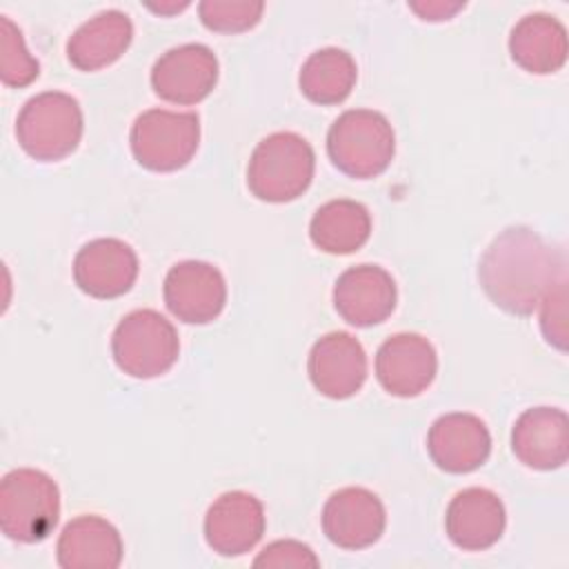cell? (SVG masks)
<instances>
[{
  "label": "cell",
  "instance_id": "5b68a950",
  "mask_svg": "<svg viewBox=\"0 0 569 569\" xmlns=\"http://www.w3.org/2000/svg\"><path fill=\"white\" fill-rule=\"evenodd\" d=\"M82 109L64 91H44L24 102L16 120V138L27 156L56 162L71 156L82 138Z\"/></svg>",
  "mask_w": 569,
  "mask_h": 569
},
{
  "label": "cell",
  "instance_id": "8992f818",
  "mask_svg": "<svg viewBox=\"0 0 569 569\" xmlns=\"http://www.w3.org/2000/svg\"><path fill=\"white\" fill-rule=\"evenodd\" d=\"M111 353L127 376L156 378L178 360V331L156 309H136L118 322L111 336Z\"/></svg>",
  "mask_w": 569,
  "mask_h": 569
},
{
  "label": "cell",
  "instance_id": "52a82bcc",
  "mask_svg": "<svg viewBox=\"0 0 569 569\" xmlns=\"http://www.w3.org/2000/svg\"><path fill=\"white\" fill-rule=\"evenodd\" d=\"M131 151L149 171H178L196 156L200 144V118L193 111L149 109L131 127Z\"/></svg>",
  "mask_w": 569,
  "mask_h": 569
},
{
  "label": "cell",
  "instance_id": "5bb4252c",
  "mask_svg": "<svg viewBox=\"0 0 569 569\" xmlns=\"http://www.w3.org/2000/svg\"><path fill=\"white\" fill-rule=\"evenodd\" d=\"M264 533V507L247 491H227L213 500L204 516V540L220 556L251 551Z\"/></svg>",
  "mask_w": 569,
  "mask_h": 569
},
{
  "label": "cell",
  "instance_id": "7c38bea8",
  "mask_svg": "<svg viewBox=\"0 0 569 569\" xmlns=\"http://www.w3.org/2000/svg\"><path fill=\"white\" fill-rule=\"evenodd\" d=\"M307 371L322 396L345 400L358 393L367 380V353L351 333L331 331L313 342Z\"/></svg>",
  "mask_w": 569,
  "mask_h": 569
},
{
  "label": "cell",
  "instance_id": "8fae6325",
  "mask_svg": "<svg viewBox=\"0 0 569 569\" xmlns=\"http://www.w3.org/2000/svg\"><path fill=\"white\" fill-rule=\"evenodd\" d=\"M438 356L420 333H396L376 353V378L385 391L398 398L420 396L436 378Z\"/></svg>",
  "mask_w": 569,
  "mask_h": 569
},
{
  "label": "cell",
  "instance_id": "4fadbf2b",
  "mask_svg": "<svg viewBox=\"0 0 569 569\" xmlns=\"http://www.w3.org/2000/svg\"><path fill=\"white\" fill-rule=\"evenodd\" d=\"M396 282L378 264L349 267L333 284V307L353 327L380 325L396 309Z\"/></svg>",
  "mask_w": 569,
  "mask_h": 569
},
{
  "label": "cell",
  "instance_id": "30bf717a",
  "mask_svg": "<svg viewBox=\"0 0 569 569\" xmlns=\"http://www.w3.org/2000/svg\"><path fill=\"white\" fill-rule=\"evenodd\" d=\"M387 525L380 498L365 487H345L322 507V531L340 549H365L378 542Z\"/></svg>",
  "mask_w": 569,
  "mask_h": 569
},
{
  "label": "cell",
  "instance_id": "7402d4cb",
  "mask_svg": "<svg viewBox=\"0 0 569 569\" xmlns=\"http://www.w3.org/2000/svg\"><path fill=\"white\" fill-rule=\"evenodd\" d=\"M371 233V216L362 202L329 200L311 218L309 238L327 253L347 256L358 251Z\"/></svg>",
  "mask_w": 569,
  "mask_h": 569
},
{
  "label": "cell",
  "instance_id": "e0dca14e",
  "mask_svg": "<svg viewBox=\"0 0 569 569\" xmlns=\"http://www.w3.org/2000/svg\"><path fill=\"white\" fill-rule=\"evenodd\" d=\"M507 525L502 500L485 489L469 487L458 491L445 513V531L449 540L465 551H482L493 547Z\"/></svg>",
  "mask_w": 569,
  "mask_h": 569
},
{
  "label": "cell",
  "instance_id": "ba28073f",
  "mask_svg": "<svg viewBox=\"0 0 569 569\" xmlns=\"http://www.w3.org/2000/svg\"><path fill=\"white\" fill-rule=\"evenodd\" d=\"M218 82V58L200 42L164 51L151 69V87L158 98L173 104H198Z\"/></svg>",
  "mask_w": 569,
  "mask_h": 569
},
{
  "label": "cell",
  "instance_id": "44dd1931",
  "mask_svg": "<svg viewBox=\"0 0 569 569\" xmlns=\"http://www.w3.org/2000/svg\"><path fill=\"white\" fill-rule=\"evenodd\" d=\"M509 53L529 73H553L567 60V29L549 13H529L511 29Z\"/></svg>",
  "mask_w": 569,
  "mask_h": 569
},
{
  "label": "cell",
  "instance_id": "277c9868",
  "mask_svg": "<svg viewBox=\"0 0 569 569\" xmlns=\"http://www.w3.org/2000/svg\"><path fill=\"white\" fill-rule=\"evenodd\" d=\"M327 153L342 173L358 180L376 178L396 153V136L380 111L349 109L329 127Z\"/></svg>",
  "mask_w": 569,
  "mask_h": 569
},
{
  "label": "cell",
  "instance_id": "d6986e66",
  "mask_svg": "<svg viewBox=\"0 0 569 569\" xmlns=\"http://www.w3.org/2000/svg\"><path fill=\"white\" fill-rule=\"evenodd\" d=\"M56 556L64 569H116L122 562V538L109 520L78 516L64 525Z\"/></svg>",
  "mask_w": 569,
  "mask_h": 569
},
{
  "label": "cell",
  "instance_id": "ac0fdd59",
  "mask_svg": "<svg viewBox=\"0 0 569 569\" xmlns=\"http://www.w3.org/2000/svg\"><path fill=\"white\" fill-rule=\"evenodd\" d=\"M516 458L540 471L558 469L569 456V418L556 407H533L518 416L511 429Z\"/></svg>",
  "mask_w": 569,
  "mask_h": 569
},
{
  "label": "cell",
  "instance_id": "3957f363",
  "mask_svg": "<svg viewBox=\"0 0 569 569\" xmlns=\"http://www.w3.org/2000/svg\"><path fill=\"white\" fill-rule=\"evenodd\" d=\"M60 491L51 476L20 467L0 485V529L7 538L33 545L44 540L58 525Z\"/></svg>",
  "mask_w": 569,
  "mask_h": 569
},
{
  "label": "cell",
  "instance_id": "4316f807",
  "mask_svg": "<svg viewBox=\"0 0 569 569\" xmlns=\"http://www.w3.org/2000/svg\"><path fill=\"white\" fill-rule=\"evenodd\" d=\"M565 278L558 280L542 298L540 325L542 333L558 349H565Z\"/></svg>",
  "mask_w": 569,
  "mask_h": 569
},
{
  "label": "cell",
  "instance_id": "484cf974",
  "mask_svg": "<svg viewBox=\"0 0 569 569\" xmlns=\"http://www.w3.org/2000/svg\"><path fill=\"white\" fill-rule=\"evenodd\" d=\"M320 565V560L316 558V553L311 551L309 545L298 542V540H276L271 545H267L258 558L253 560V567H267V569H316Z\"/></svg>",
  "mask_w": 569,
  "mask_h": 569
},
{
  "label": "cell",
  "instance_id": "6da1fadb",
  "mask_svg": "<svg viewBox=\"0 0 569 569\" xmlns=\"http://www.w3.org/2000/svg\"><path fill=\"white\" fill-rule=\"evenodd\" d=\"M478 278L496 307L513 316H529L565 278V256L536 231L509 227L482 253Z\"/></svg>",
  "mask_w": 569,
  "mask_h": 569
},
{
  "label": "cell",
  "instance_id": "2e32d148",
  "mask_svg": "<svg viewBox=\"0 0 569 569\" xmlns=\"http://www.w3.org/2000/svg\"><path fill=\"white\" fill-rule=\"evenodd\" d=\"M427 451L442 471L469 473L489 458L491 436L473 413H445L427 433Z\"/></svg>",
  "mask_w": 569,
  "mask_h": 569
},
{
  "label": "cell",
  "instance_id": "7a4b0ae2",
  "mask_svg": "<svg viewBox=\"0 0 569 569\" xmlns=\"http://www.w3.org/2000/svg\"><path fill=\"white\" fill-rule=\"evenodd\" d=\"M316 169L311 144L293 131H276L258 142L247 167L249 191L264 202H291L302 196Z\"/></svg>",
  "mask_w": 569,
  "mask_h": 569
},
{
  "label": "cell",
  "instance_id": "603a6c76",
  "mask_svg": "<svg viewBox=\"0 0 569 569\" xmlns=\"http://www.w3.org/2000/svg\"><path fill=\"white\" fill-rule=\"evenodd\" d=\"M356 62L351 53L338 47L313 51L298 76L300 91L316 104H340L349 98L356 84Z\"/></svg>",
  "mask_w": 569,
  "mask_h": 569
},
{
  "label": "cell",
  "instance_id": "9a60e30c",
  "mask_svg": "<svg viewBox=\"0 0 569 569\" xmlns=\"http://www.w3.org/2000/svg\"><path fill=\"white\" fill-rule=\"evenodd\" d=\"M136 278L138 256L118 238L91 240L76 253L73 280L91 298H118L133 287Z\"/></svg>",
  "mask_w": 569,
  "mask_h": 569
},
{
  "label": "cell",
  "instance_id": "cb8c5ba5",
  "mask_svg": "<svg viewBox=\"0 0 569 569\" xmlns=\"http://www.w3.org/2000/svg\"><path fill=\"white\" fill-rule=\"evenodd\" d=\"M40 73L38 60L27 51L22 31L11 18H0V80L7 87H27Z\"/></svg>",
  "mask_w": 569,
  "mask_h": 569
},
{
  "label": "cell",
  "instance_id": "9c48e42d",
  "mask_svg": "<svg viewBox=\"0 0 569 569\" xmlns=\"http://www.w3.org/2000/svg\"><path fill=\"white\" fill-rule=\"evenodd\" d=\"M162 293L169 311L178 320L207 325L224 309L227 282L218 267L202 260H184L169 269Z\"/></svg>",
  "mask_w": 569,
  "mask_h": 569
},
{
  "label": "cell",
  "instance_id": "83f0119b",
  "mask_svg": "<svg viewBox=\"0 0 569 569\" xmlns=\"http://www.w3.org/2000/svg\"><path fill=\"white\" fill-rule=\"evenodd\" d=\"M465 7V2H427V4H411V9L416 13L422 16V20H449L456 11H460Z\"/></svg>",
  "mask_w": 569,
  "mask_h": 569
},
{
  "label": "cell",
  "instance_id": "ffe728a7",
  "mask_svg": "<svg viewBox=\"0 0 569 569\" xmlns=\"http://www.w3.org/2000/svg\"><path fill=\"white\" fill-rule=\"evenodd\" d=\"M133 24L118 9L102 11L82 22L67 40V58L80 71H98L113 64L131 44Z\"/></svg>",
  "mask_w": 569,
  "mask_h": 569
},
{
  "label": "cell",
  "instance_id": "d4e9b609",
  "mask_svg": "<svg viewBox=\"0 0 569 569\" xmlns=\"http://www.w3.org/2000/svg\"><path fill=\"white\" fill-rule=\"evenodd\" d=\"M264 2H222L204 0L198 4L200 20L207 29L218 33H240L256 27L262 18Z\"/></svg>",
  "mask_w": 569,
  "mask_h": 569
}]
</instances>
